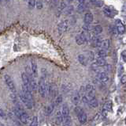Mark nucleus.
I'll return each mask as SVG.
<instances>
[{
	"instance_id": "1",
	"label": "nucleus",
	"mask_w": 126,
	"mask_h": 126,
	"mask_svg": "<svg viewBox=\"0 0 126 126\" xmlns=\"http://www.w3.org/2000/svg\"><path fill=\"white\" fill-rule=\"evenodd\" d=\"M38 90L39 94L41 95V97L45 98L47 94V84L45 82V78L43 77H41L39 78V82H38Z\"/></svg>"
},
{
	"instance_id": "2",
	"label": "nucleus",
	"mask_w": 126,
	"mask_h": 126,
	"mask_svg": "<svg viewBox=\"0 0 126 126\" xmlns=\"http://www.w3.org/2000/svg\"><path fill=\"white\" fill-rule=\"evenodd\" d=\"M75 112H76V114L78 117V120L80 121V124L86 123L87 120H88V117H87V114L82 109V108H80V106H77L75 108Z\"/></svg>"
},
{
	"instance_id": "3",
	"label": "nucleus",
	"mask_w": 126,
	"mask_h": 126,
	"mask_svg": "<svg viewBox=\"0 0 126 126\" xmlns=\"http://www.w3.org/2000/svg\"><path fill=\"white\" fill-rule=\"evenodd\" d=\"M4 80H5V82L6 86H8V88L11 90V92L16 93L17 90H16V86H15L13 78H12L9 75H5V76H4Z\"/></svg>"
},
{
	"instance_id": "4",
	"label": "nucleus",
	"mask_w": 126,
	"mask_h": 126,
	"mask_svg": "<svg viewBox=\"0 0 126 126\" xmlns=\"http://www.w3.org/2000/svg\"><path fill=\"white\" fill-rule=\"evenodd\" d=\"M69 20H63L58 25V34L62 35L64 33H65L69 29Z\"/></svg>"
},
{
	"instance_id": "5",
	"label": "nucleus",
	"mask_w": 126,
	"mask_h": 126,
	"mask_svg": "<svg viewBox=\"0 0 126 126\" xmlns=\"http://www.w3.org/2000/svg\"><path fill=\"white\" fill-rule=\"evenodd\" d=\"M47 90L51 98H55L58 96V88L54 83H51L49 86L47 85Z\"/></svg>"
},
{
	"instance_id": "6",
	"label": "nucleus",
	"mask_w": 126,
	"mask_h": 126,
	"mask_svg": "<svg viewBox=\"0 0 126 126\" xmlns=\"http://www.w3.org/2000/svg\"><path fill=\"white\" fill-rule=\"evenodd\" d=\"M19 98H20V99H21V101H22V103L25 105V107L27 109H32V107H33L32 103V102L29 99H28L27 97L25 95V94H24V93L22 91L20 92V94H19Z\"/></svg>"
},
{
	"instance_id": "7",
	"label": "nucleus",
	"mask_w": 126,
	"mask_h": 126,
	"mask_svg": "<svg viewBox=\"0 0 126 126\" xmlns=\"http://www.w3.org/2000/svg\"><path fill=\"white\" fill-rule=\"evenodd\" d=\"M29 78V82H30V87H31V90L32 92L35 93L38 90V83L36 82V80H35V78L32 76V74L28 76Z\"/></svg>"
},
{
	"instance_id": "8",
	"label": "nucleus",
	"mask_w": 126,
	"mask_h": 126,
	"mask_svg": "<svg viewBox=\"0 0 126 126\" xmlns=\"http://www.w3.org/2000/svg\"><path fill=\"white\" fill-rule=\"evenodd\" d=\"M94 86L92 84H88L85 86V92L87 93V97L88 98H92V97H95L94 96Z\"/></svg>"
},
{
	"instance_id": "9",
	"label": "nucleus",
	"mask_w": 126,
	"mask_h": 126,
	"mask_svg": "<svg viewBox=\"0 0 126 126\" xmlns=\"http://www.w3.org/2000/svg\"><path fill=\"white\" fill-rule=\"evenodd\" d=\"M115 24L117 33L119 34H124L125 33V25H124V23L119 19H117V20H116Z\"/></svg>"
},
{
	"instance_id": "10",
	"label": "nucleus",
	"mask_w": 126,
	"mask_h": 126,
	"mask_svg": "<svg viewBox=\"0 0 126 126\" xmlns=\"http://www.w3.org/2000/svg\"><path fill=\"white\" fill-rule=\"evenodd\" d=\"M103 13L105 14L106 16H107L109 18H114V16L116 15L117 12L115 11L114 12V10L112 9L111 7H110V6H104V8H103Z\"/></svg>"
},
{
	"instance_id": "11",
	"label": "nucleus",
	"mask_w": 126,
	"mask_h": 126,
	"mask_svg": "<svg viewBox=\"0 0 126 126\" xmlns=\"http://www.w3.org/2000/svg\"><path fill=\"white\" fill-rule=\"evenodd\" d=\"M97 78L101 82H103V83H106V82L109 81V76H107V74L104 72H98L97 73Z\"/></svg>"
},
{
	"instance_id": "12",
	"label": "nucleus",
	"mask_w": 126,
	"mask_h": 126,
	"mask_svg": "<svg viewBox=\"0 0 126 126\" xmlns=\"http://www.w3.org/2000/svg\"><path fill=\"white\" fill-rule=\"evenodd\" d=\"M31 70L32 72L33 76L35 78H36L38 76V68H37V62L34 59L31 60Z\"/></svg>"
},
{
	"instance_id": "13",
	"label": "nucleus",
	"mask_w": 126,
	"mask_h": 126,
	"mask_svg": "<svg viewBox=\"0 0 126 126\" xmlns=\"http://www.w3.org/2000/svg\"><path fill=\"white\" fill-rule=\"evenodd\" d=\"M21 79H22V82H23V86L28 88V89H31L30 87V82H29V78L28 77V76L26 75L25 72H22L21 73Z\"/></svg>"
},
{
	"instance_id": "14",
	"label": "nucleus",
	"mask_w": 126,
	"mask_h": 126,
	"mask_svg": "<svg viewBox=\"0 0 126 126\" xmlns=\"http://www.w3.org/2000/svg\"><path fill=\"white\" fill-rule=\"evenodd\" d=\"M112 109V102L111 101H108L103 105V108H102V113L103 114V116H106V113H107L109 111H111Z\"/></svg>"
},
{
	"instance_id": "15",
	"label": "nucleus",
	"mask_w": 126,
	"mask_h": 126,
	"mask_svg": "<svg viewBox=\"0 0 126 126\" xmlns=\"http://www.w3.org/2000/svg\"><path fill=\"white\" fill-rule=\"evenodd\" d=\"M80 94L79 92L77 91H75L73 95H72V101L74 105H77L79 103H80Z\"/></svg>"
},
{
	"instance_id": "16",
	"label": "nucleus",
	"mask_w": 126,
	"mask_h": 126,
	"mask_svg": "<svg viewBox=\"0 0 126 126\" xmlns=\"http://www.w3.org/2000/svg\"><path fill=\"white\" fill-rule=\"evenodd\" d=\"M102 41V38L101 37H99V36L94 37V38L92 39L93 47H95V48H100Z\"/></svg>"
},
{
	"instance_id": "17",
	"label": "nucleus",
	"mask_w": 126,
	"mask_h": 126,
	"mask_svg": "<svg viewBox=\"0 0 126 126\" xmlns=\"http://www.w3.org/2000/svg\"><path fill=\"white\" fill-rule=\"evenodd\" d=\"M93 14L92 12H87L84 15V21L85 24H91L93 22Z\"/></svg>"
},
{
	"instance_id": "18",
	"label": "nucleus",
	"mask_w": 126,
	"mask_h": 126,
	"mask_svg": "<svg viewBox=\"0 0 126 126\" xmlns=\"http://www.w3.org/2000/svg\"><path fill=\"white\" fill-rule=\"evenodd\" d=\"M62 121H63V117H62V112L60 110H58L55 113V122L58 125H60L62 123Z\"/></svg>"
},
{
	"instance_id": "19",
	"label": "nucleus",
	"mask_w": 126,
	"mask_h": 126,
	"mask_svg": "<svg viewBox=\"0 0 126 126\" xmlns=\"http://www.w3.org/2000/svg\"><path fill=\"white\" fill-rule=\"evenodd\" d=\"M78 60L80 62V64H82L83 66H87L88 64V60L87 56L84 54H80L78 56Z\"/></svg>"
},
{
	"instance_id": "20",
	"label": "nucleus",
	"mask_w": 126,
	"mask_h": 126,
	"mask_svg": "<svg viewBox=\"0 0 126 126\" xmlns=\"http://www.w3.org/2000/svg\"><path fill=\"white\" fill-rule=\"evenodd\" d=\"M92 33L94 35V37H96V36H98L102 32V27L99 25H95L94 27H93L92 29Z\"/></svg>"
},
{
	"instance_id": "21",
	"label": "nucleus",
	"mask_w": 126,
	"mask_h": 126,
	"mask_svg": "<svg viewBox=\"0 0 126 126\" xmlns=\"http://www.w3.org/2000/svg\"><path fill=\"white\" fill-rule=\"evenodd\" d=\"M75 39H76V42L78 45H82L86 42L85 39L84 38V37H83V35L81 33H78L76 36V37H75Z\"/></svg>"
},
{
	"instance_id": "22",
	"label": "nucleus",
	"mask_w": 126,
	"mask_h": 126,
	"mask_svg": "<svg viewBox=\"0 0 126 126\" xmlns=\"http://www.w3.org/2000/svg\"><path fill=\"white\" fill-rule=\"evenodd\" d=\"M54 106H55L54 103H51V104H50L47 106L46 109H45V114L47 116L51 115V113H53L54 109Z\"/></svg>"
},
{
	"instance_id": "23",
	"label": "nucleus",
	"mask_w": 126,
	"mask_h": 126,
	"mask_svg": "<svg viewBox=\"0 0 126 126\" xmlns=\"http://www.w3.org/2000/svg\"><path fill=\"white\" fill-rule=\"evenodd\" d=\"M62 114L63 117L69 116V108L66 104H63L62 107Z\"/></svg>"
},
{
	"instance_id": "24",
	"label": "nucleus",
	"mask_w": 126,
	"mask_h": 126,
	"mask_svg": "<svg viewBox=\"0 0 126 126\" xmlns=\"http://www.w3.org/2000/svg\"><path fill=\"white\" fill-rule=\"evenodd\" d=\"M88 104L92 106V108H96L98 105V102L95 97H92V98H88Z\"/></svg>"
},
{
	"instance_id": "25",
	"label": "nucleus",
	"mask_w": 126,
	"mask_h": 126,
	"mask_svg": "<svg viewBox=\"0 0 126 126\" xmlns=\"http://www.w3.org/2000/svg\"><path fill=\"white\" fill-rule=\"evenodd\" d=\"M110 47V40L109 39H103L101 43V45H100V48L101 49H108Z\"/></svg>"
},
{
	"instance_id": "26",
	"label": "nucleus",
	"mask_w": 126,
	"mask_h": 126,
	"mask_svg": "<svg viewBox=\"0 0 126 126\" xmlns=\"http://www.w3.org/2000/svg\"><path fill=\"white\" fill-rule=\"evenodd\" d=\"M63 126H72V119H71L70 116L63 117Z\"/></svg>"
},
{
	"instance_id": "27",
	"label": "nucleus",
	"mask_w": 126,
	"mask_h": 126,
	"mask_svg": "<svg viewBox=\"0 0 126 126\" xmlns=\"http://www.w3.org/2000/svg\"><path fill=\"white\" fill-rule=\"evenodd\" d=\"M96 64L99 67H104L106 64L105 58L103 57H96Z\"/></svg>"
},
{
	"instance_id": "28",
	"label": "nucleus",
	"mask_w": 126,
	"mask_h": 126,
	"mask_svg": "<svg viewBox=\"0 0 126 126\" xmlns=\"http://www.w3.org/2000/svg\"><path fill=\"white\" fill-rule=\"evenodd\" d=\"M83 37H84V38L85 39V41L88 42L91 40V33L88 32V31H85V30H83L82 32L80 33Z\"/></svg>"
},
{
	"instance_id": "29",
	"label": "nucleus",
	"mask_w": 126,
	"mask_h": 126,
	"mask_svg": "<svg viewBox=\"0 0 126 126\" xmlns=\"http://www.w3.org/2000/svg\"><path fill=\"white\" fill-rule=\"evenodd\" d=\"M86 10V6L84 3H79L77 7V12L79 13H83V12H84Z\"/></svg>"
},
{
	"instance_id": "30",
	"label": "nucleus",
	"mask_w": 126,
	"mask_h": 126,
	"mask_svg": "<svg viewBox=\"0 0 126 126\" xmlns=\"http://www.w3.org/2000/svg\"><path fill=\"white\" fill-rule=\"evenodd\" d=\"M106 56H107V52L105 49H100L96 54V57H103L105 58Z\"/></svg>"
},
{
	"instance_id": "31",
	"label": "nucleus",
	"mask_w": 126,
	"mask_h": 126,
	"mask_svg": "<svg viewBox=\"0 0 126 126\" xmlns=\"http://www.w3.org/2000/svg\"><path fill=\"white\" fill-rule=\"evenodd\" d=\"M73 6H67L65 7V9L63 10V13H65V14L67 15H69L73 13Z\"/></svg>"
},
{
	"instance_id": "32",
	"label": "nucleus",
	"mask_w": 126,
	"mask_h": 126,
	"mask_svg": "<svg viewBox=\"0 0 126 126\" xmlns=\"http://www.w3.org/2000/svg\"><path fill=\"white\" fill-rule=\"evenodd\" d=\"M28 2V6H29V8L32 10L35 8V0H27Z\"/></svg>"
},
{
	"instance_id": "33",
	"label": "nucleus",
	"mask_w": 126,
	"mask_h": 126,
	"mask_svg": "<svg viewBox=\"0 0 126 126\" xmlns=\"http://www.w3.org/2000/svg\"><path fill=\"white\" fill-rule=\"evenodd\" d=\"M62 96L58 95L56 98H55V101H54V103L55 106H58L62 103Z\"/></svg>"
},
{
	"instance_id": "34",
	"label": "nucleus",
	"mask_w": 126,
	"mask_h": 126,
	"mask_svg": "<svg viewBox=\"0 0 126 126\" xmlns=\"http://www.w3.org/2000/svg\"><path fill=\"white\" fill-rule=\"evenodd\" d=\"M93 4L97 7H102L103 5V1L102 0H92Z\"/></svg>"
},
{
	"instance_id": "35",
	"label": "nucleus",
	"mask_w": 126,
	"mask_h": 126,
	"mask_svg": "<svg viewBox=\"0 0 126 126\" xmlns=\"http://www.w3.org/2000/svg\"><path fill=\"white\" fill-rule=\"evenodd\" d=\"M29 126H38V117L36 116L33 117V118L31 121Z\"/></svg>"
},
{
	"instance_id": "36",
	"label": "nucleus",
	"mask_w": 126,
	"mask_h": 126,
	"mask_svg": "<svg viewBox=\"0 0 126 126\" xmlns=\"http://www.w3.org/2000/svg\"><path fill=\"white\" fill-rule=\"evenodd\" d=\"M83 29L85 30V31H88V32H90L91 30L92 29V27L91 26V24H85L83 25Z\"/></svg>"
},
{
	"instance_id": "37",
	"label": "nucleus",
	"mask_w": 126,
	"mask_h": 126,
	"mask_svg": "<svg viewBox=\"0 0 126 126\" xmlns=\"http://www.w3.org/2000/svg\"><path fill=\"white\" fill-rule=\"evenodd\" d=\"M124 72V68H123V65L120 64L119 67H118V70H117V74H118V76H121L122 74Z\"/></svg>"
},
{
	"instance_id": "38",
	"label": "nucleus",
	"mask_w": 126,
	"mask_h": 126,
	"mask_svg": "<svg viewBox=\"0 0 126 126\" xmlns=\"http://www.w3.org/2000/svg\"><path fill=\"white\" fill-rule=\"evenodd\" d=\"M87 54H88V56H87V58H88V60L92 61V60H94V53L92 52H87Z\"/></svg>"
},
{
	"instance_id": "39",
	"label": "nucleus",
	"mask_w": 126,
	"mask_h": 126,
	"mask_svg": "<svg viewBox=\"0 0 126 126\" xmlns=\"http://www.w3.org/2000/svg\"><path fill=\"white\" fill-rule=\"evenodd\" d=\"M35 5H36V8L38 10H41L43 8V2H42V0H38L35 2Z\"/></svg>"
},
{
	"instance_id": "40",
	"label": "nucleus",
	"mask_w": 126,
	"mask_h": 126,
	"mask_svg": "<svg viewBox=\"0 0 126 126\" xmlns=\"http://www.w3.org/2000/svg\"><path fill=\"white\" fill-rule=\"evenodd\" d=\"M0 117L2 118V119H5V118L6 117V113L4 112V110L2 108H0Z\"/></svg>"
},
{
	"instance_id": "41",
	"label": "nucleus",
	"mask_w": 126,
	"mask_h": 126,
	"mask_svg": "<svg viewBox=\"0 0 126 126\" xmlns=\"http://www.w3.org/2000/svg\"><path fill=\"white\" fill-rule=\"evenodd\" d=\"M59 0H50V4L53 7H56L58 4Z\"/></svg>"
},
{
	"instance_id": "42",
	"label": "nucleus",
	"mask_w": 126,
	"mask_h": 126,
	"mask_svg": "<svg viewBox=\"0 0 126 126\" xmlns=\"http://www.w3.org/2000/svg\"><path fill=\"white\" fill-rule=\"evenodd\" d=\"M121 56H122V59H123V60L126 63V50H124L123 52H121Z\"/></svg>"
},
{
	"instance_id": "43",
	"label": "nucleus",
	"mask_w": 126,
	"mask_h": 126,
	"mask_svg": "<svg viewBox=\"0 0 126 126\" xmlns=\"http://www.w3.org/2000/svg\"><path fill=\"white\" fill-rule=\"evenodd\" d=\"M121 82L122 84H125L126 83V76H123L121 78Z\"/></svg>"
},
{
	"instance_id": "44",
	"label": "nucleus",
	"mask_w": 126,
	"mask_h": 126,
	"mask_svg": "<svg viewBox=\"0 0 126 126\" xmlns=\"http://www.w3.org/2000/svg\"><path fill=\"white\" fill-rule=\"evenodd\" d=\"M6 2H7V0H0V4H1L2 6L6 5Z\"/></svg>"
},
{
	"instance_id": "45",
	"label": "nucleus",
	"mask_w": 126,
	"mask_h": 126,
	"mask_svg": "<svg viewBox=\"0 0 126 126\" xmlns=\"http://www.w3.org/2000/svg\"><path fill=\"white\" fill-rule=\"evenodd\" d=\"M79 3H84V0H77Z\"/></svg>"
},
{
	"instance_id": "46",
	"label": "nucleus",
	"mask_w": 126,
	"mask_h": 126,
	"mask_svg": "<svg viewBox=\"0 0 126 126\" xmlns=\"http://www.w3.org/2000/svg\"><path fill=\"white\" fill-rule=\"evenodd\" d=\"M66 2H73V0H65Z\"/></svg>"
},
{
	"instance_id": "47",
	"label": "nucleus",
	"mask_w": 126,
	"mask_h": 126,
	"mask_svg": "<svg viewBox=\"0 0 126 126\" xmlns=\"http://www.w3.org/2000/svg\"><path fill=\"white\" fill-rule=\"evenodd\" d=\"M0 126H5V125H4L2 123H0Z\"/></svg>"
},
{
	"instance_id": "48",
	"label": "nucleus",
	"mask_w": 126,
	"mask_h": 126,
	"mask_svg": "<svg viewBox=\"0 0 126 126\" xmlns=\"http://www.w3.org/2000/svg\"><path fill=\"white\" fill-rule=\"evenodd\" d=\"M125 123H126V118H125Z\"/></svg>"
}]
</instances>
